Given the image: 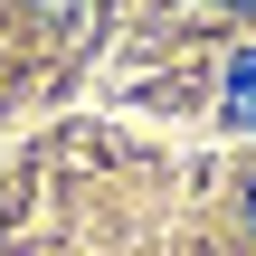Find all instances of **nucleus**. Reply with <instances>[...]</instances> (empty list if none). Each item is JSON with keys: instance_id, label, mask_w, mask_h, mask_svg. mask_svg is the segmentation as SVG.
Masks as SVG:
<instances>
[{"instance_id": "1", "label": "nucleus", "mask_w": 256, "mask_h": 256, "mask_svg": "<svg viewBox=\"0 0 256 256\" xmlns=\"http://www.w3.org/2000/svg\"><path fill=\"white\" fill-rule=\"evenodd\" d=\"M228 124H256V48L228 57Z\"/></svg>"}, {"instance_id": "2", "label": "nucleus", "mask_w": 256, "mask_h": 256, "mask_svg": "<svg viewBox=\"0 0 256 256\" xmlns=\"http://www.w3.org/2000/svg\"><path fill=\"white\" fill-rule=\"evenodd\" d=\"M48 19H57V38H95V19H104V0H38Z\"/></svg>"}, {"instance_id": "3", "label": "nucleus", "mask_w": 256, "mask_h": 256, "mask_svg": "<svg viewBox=\"0 0 256 256\" xmlns=\"http://www.w3.org/2000/svg\"><path fill=\"white\" fill-rule=\"evenodd\" d=\"M218 10H256V0H218Z\"/></svg>"}, {"instance_id": "4", "label": "nucleus", "mask_w": 256, "mask_h": 256, "mask_svg": "<svg viewBox=\"0 0 256 256\" xmlns=\"http://www.w3.org/2000/svg\"><path fill=\"white\" fill-rule=\"evenodd\" d=\"M247 228H256V190H247Z\"/></svg>"}]
</instances>
